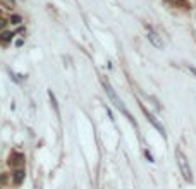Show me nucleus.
Here are the masks:
<instances>
[{
	"label": "nucleus",
	"mask_w": 196,
	"mask_h": 189,
	"mask_svg": "<svg viewBox=\"0 0 196 189\" xmlns=\"http://www.w3.org/2000/svg\"><path fill=\"white\" fill-rule=\"evenodd\" d=\"M24 162V155H21V153H14L12 155V163L14 165H19V163Z\"/></svg>",
	"instance_id": "423d86ee"
},
{
	"label": "nucleus",
	"mask_w": 196,
	"mask_h": 189,
	"mask_svg": "<svg viewBox=\"0 0 196 189\" xmlns=\"http://www.w3.org/2000/svg\"><path fill=\"white\" fill-rule=\"evenodd\" d=\"M4 26H5V21H4V19H0V29H2Z\"/></svg>",
	"instance_id": "9b49d317"
},
{
	"label": "nucleus",
	"mask_w": 196,
	"mask_h": 189,
	"mask_svg": "<svg viewBox=\"0 0 196 189\" xmlns=\"http://www.w3.org/2000/svg\"><path fill=\"white\" fill-rule=\"evenodd\" d=\"M11 21H12V24H21V17H19V16H12Z\"/></svg>",
	"instance_id": "1a4fd4ad"
},
{
	"label": "nucleus",
	"mask_w": 196,
	"mask_h": 189,
	"mask_svg": "<svg viewBox=\"0 0 196 189\" xmlns=\"http://www.w3.org/2000/svg\"><path fill=\"white\" fill-rule=\"evenodd\" d=\"M48 96H50V101H52L53 108H55V112H57V115H58V107H57V100H55V94H53L52 91H48Z\"/></svg>",
	"instance_id": "0eeeda50"
},
{
	"label": "nucleus",
	"mask_w": 196,
	"mask_h": 189,
	"mask_svg": "<svg viewBox=\"0 0 196 189\" xmlns=\"http://www.w3.org/2000/svg\"><path fill=\"white\" fill-rule=\"evenodd\" d=\"M175 160H177V165H179V170H181V174H182L184 181L193 182V172H191L189 162H188V158H186V155L182 153L181 148H175Z\"/></svg>",
	"instance_id": "f03ea898"
},
{
	"label": "nucleus",
	"mask_w": 196,
	"mask_h": 189,
	"mask_svg": "<svg viewBox=\"0 0 196 189\" xmlns=\"http://www.w3.org/2000/svg\"><path fill=\"white\" fill-rule=\"evenodd\" d=\"M141 110L145 112V115H146V119H148V121L151 122V126H153L155 129H157V131H158L160 134H162V136L165 138V129H164V126H162V124H160V122L157 121V119H155V117L151 115V114H150L148 110H146V107H145V105H141Z\"/></svg>",
	"instance_id": "7ed1b4c3"
},
{
	"label": "nucleus",
	"mask_w": 196,
	"mask_h": 189,
	"mask_svg": "<svg viewBox=\"0 0 196 189\" xmlns=\"http://www.w3.org/2000/svg\"><path fill=\"white\" fill-rule=\"evenodd\" d=\"M101 84H103V88H105L107 94H108V98H110V100H112V103H114V105H115L117 108H119V110H121L122 114H124V115H126L127 119H129V121L133 122L134 126H136V122H134V119H133V117H131V114L127 112L126 105L122 103V100H119V96H117V94H115V91H114V88H112V84L108 83V81H107L105 78H101Z\"/></svg>",
	"instance_id": "f257e3e1"
},
{
	"label": "nucleus",
	"mask_w": 196,
	"mask_h": 189,
	"mask_svg": "<svg viewBox=\"0 0 196 189\" xmlns=\"http://www.w3.org/2000/svg\"><path fill=\"white\" fill-rule=\"evenodd\" d=\"M14 33H2V41H11Z\"/></svg>",
	"instance_id": "6e6552de"
},
{
	"label": "nucleus",
	"mask_w": 196,
	"mask_h": 189,
	"mask_svg": "<svg viewBox=\"0 0 196 189\" xmlns=\"http://www.w3.org/2000/svg\"><path fill=\"white\" fill-rule=\"evenodd\" d=\"M22 181H24V170H16V172H14V182L21 184Z\"/></svg>",
	"instance_id": "39448f33"
},
{
	"label": "nucleus",
	"mask_w": 196,
	"mask_h": 189,
	"mask_svg": "<svg viewBox=\"0 0 196 189\" xmlns=\"http://www.w3.org/2000/svg\"><path fill=\"white\" fill-rule=\"evenodd\" d=\"M188 69H189L191 72H193V74H194V76H196V67H193V65H188Z\"/></svg>",
	"instance_id": "9d476101"
},
{
	"label": "nucleus",
	"mask_w": 196,
	"mask_h": 189,
	"mask_svg": "<svg viewBox=\"0 0 196 189\" xmlns=\"http://www.w3.org/2000/svg\"><path fill=\"white\" fill-rule=\"evenodd\" d=\"M148 40H150V43H151L153 47H157V48H164V41H162V40L158 38V35H157L155 31H151L150 28H148Z\"/></svg>",
	"instance_id": "20e7f679"
}]
</instances>
